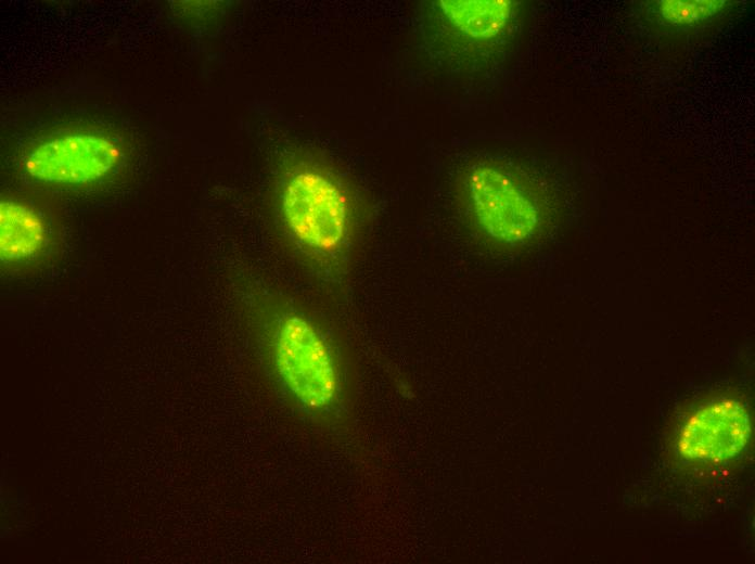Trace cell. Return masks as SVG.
<instances>
[{
	"instance_id": "cell-7",
	"label": "cell",
	"mask_w": 755,
	"mask_h": 564,
	"mask_svg": "<svg viewBox=\"0 0 755 564\" xmlns=\"http://www.w3.org/2000/svg\"><path fill=\"white\" fill-rule=\"evenodd\" d=\"M47 230L29 206L16 201L0 204V256L3 262L25 261L44 247Z\"/></svg>"
},
{
	"instance_id": "cell-1",
	"label": "cell",
	"mask_w": 755,
	"mask_h": 564,
	"mask_svg": "<svg viewBox=\"0 0 755 564\" xmlns=\"http://www.w3.org/2000/svg\"><path fill=\"white\" fill-rule=\"evenodd\" d=\"M277 205L294 246L322 269L343 255L351 232V203L341 180L317 163L296 162L280 175Z\"/></svg>"
},
{
	"instance_id": "cell-8",
	"label": "cell",
	"mask_w": 755,
	"mask_h": 564,
	"mask_svg": "<svg viewBox=\"0 0 755 564\" xmlns=\"http://www.w3.org/2000/svg\"><path fill=\"white\" fill-rule=\"evenodd\" d=\"M725 0H665L657 11L668 24L689 26L708 21L720 14L729 4Z\"/></svg>"
},
{
	"instance_id": "cell-6",
	"label": "cell",
	"mask_w": 755,
	"mask_h": 564,
	"mask_svg": "<svg viewBox=\"0 0 755 564\" xmlns=\"http://www.w3.org/2000/svg\"><path fill=\"white\" fill-rule=\"evenodd\" d=\"M436 7L449 29L472 42L500 38L515 13L514 2L508 0H445Z\"/></svg>"
},
{
	"instance_id": "cell-5",
	"label": "cell",
	"mask_w": 755,
	"mask_h": 564,
	"mask_svg": "<svg viewBox=\"0 0 755 564\" xmlns=\"http://www.w3.org/2000/svg\"><path fill=\"white\" fill-rule=\"evenodd\" d=\"M750 433L745 407L734 399H720L689 418L681 430L678 448L691 460L721 462L744 448Z\"/></svg>"
},
{
	"instance_id": "cell-2",
	"label": "cell",
	"mask_w": 755,
	"mask_h": 564,
	"mask_svg": "<svg viewBox=\"0 0 755 564\" xmlns=\"http://www.w3.org/2000/svg\"><path fill=\"white\" fill-rule=\"evenodd\" d=\"M277 373L289 392L311 410L327 408L340 392L333 351L319 329L294 310L280 313L272 335Z\"/></svg>"
},
{
	"instance_id": "cell-3",
	"label": "cell",
	"mask_w": 755,
	"mask_h": 564,
	"mask_svg": "<svg viewBox=\"0 0 755 564\" xmlns=\"http://www.w3.org/2000/svg\"><path fill=\"white\" fill-rule=\"evenodd\" d=\"M464 193L472 219L489 240L515 245L539 229L535 197L502 167L492 163L474 166L464 178Z\"/></svg>"
},
{
	"instance_id": "cell-4",
	"label": "cell",
	"mask_w": 755,
	"mask_h": 564,
	"mask_svg": "<svg viewBox=\"0 0 755 564\" xmlns=\"http://www.w3.org/2000/svg\"><path fill=\"white\" fill-rule=\"evenodd\" d=\"M113 141L95 134L55 137L37 145L26 157L27 172L41 181L82 184L105 176L118 162Z\"/></svg>"
}]
</instances>
